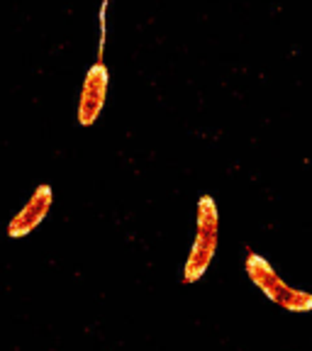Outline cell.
Masks as SVG:
<instances>
[{"instance_id":"obj_2","label":"cell","mask_w":312,"mask_h":351,"mask_svg":"<svg viewBox=\"0 0 312 351\" xmlns=\"http://www.w3.org/2000/svg\"><path fill=\"white\" fill-rule=\"evenodd\" d=\"M244 271H247L249 280H252L274 305L283 307L288 313H312V293L302 291V288H293V285L285 283L278 276V271L271 266L269 258H263L261 254L249 252L247 261H244Z\"/></svg>"},{"instance_id":"obj_4","label":"cell","mask_w":312,"mask_h":351,"mask_svg":"<svg viewBox=\"0 0 312 351\" xmlns=\"http://www.w3.org/2000/svg\"><path fill=\"white\" fill-rule=\"evenodd\" d=\"M51 205H54V191L49 186H37L27 203L12 215L10 225H8V237L22 239V237L32 234L44 219H47Z\"/></svg>"},{"instance_id":"obj_1","label":"cell","mask_w":312,"mask_h":351,"mask_svg":"<svg viewBox=\"0 0 312 351\" xmlns=\"http://www.w3.org/2000/svg\"><path fill=\"white\" fill-rule=\"evenodd\" d=\"M219 244V210L213 195H203L195 208V237L183 266V283H197L208 274Z\"/></svg>"},{"instance_id":"obj_3","label":"cell","mask_w":312,"mask_h":351,"mask_svg":"<svg viewBox=\"0 0 312 351\" xmlns=\"http://www.w3.org/2000/svg\"><path fill=\"white\" fill-rule=\"evenodd\" d=\"M105 98H108V66L103 59H98L83 78L81 95H78V125H93L103 112Z\"/></svg>"}]
</instances>
